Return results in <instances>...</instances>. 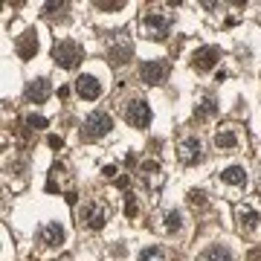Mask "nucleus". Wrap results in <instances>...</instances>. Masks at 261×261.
<instances>
[{"instance_id":"1","label":"nucleus","mask_w":261,"mask_h":261,"mask_svg":"<svg viewBox=\"0 0 261 261\" xmlns=\"http://www.w3.org/2000/svg\"><path fill=\"white\" fill-rule=\"evenodd\" d=\"M79 220L87 229H102L110 220V206L105 200H84L82 209H79Z\"/></svg>"},{"instance_id":"2","label":"nucleus","mask_w":261,"mask_h":261,"mask_svg":"<svg viewBox=\"0 0 261 261\" xmlns=\"http://www.w3.org/2000/svg\"><path fill=\"white\" fill-rule=\"evenodd\" d=\"M53 58H55V64H58V67L73 70V67H79V64H82L84 50H82V44H76V41H70V38H64V41H55Z\"/></svg>"},{"instance_id":"3","label":"nucleus","mask_w":261,"mask_h":261,"mask_svg":"<svg viewBox=\"0 0 261 261\" xmlns=\"http://www.w3.org/2000/svg\"><path fill=\"white\" fill-rule=\"evenodd\" d=\"M122 116L131 128H148V122H151V108H148L145 99H128L122 105Z\"/></svg>"},{"instance_id":"4","label":"nucleus","mask_w":261,"mask_h":261,"mask_svg":"<svg viewBox=\"0 0 261 261\" xmlns=\"http://www.w3.org/2000/svg\"><path fill=\"white\" fill-rule=\"evenodd\" d=\"M110 128H113L110 113H105V110H93V113L82 122V137L84 139H102L105 134H110Z\"/></svg>"},{"instance_id":"5","label":"nucleus","mask_w":261,"mask_h":261,"mask_svg":"<svg viewBox=\"0 0 261 261\" xmlns=\"http://www.w3.org/2000/svg\"><path fill=\"white\" fill-rule=\"evenodd\" d=\"M168 29H171V21L160 12H148L142 18V35H145V38L163 41V38H168Z\"/></svg>"},{"instance_id":"6","label":"nucleus","mask_w":261,"mask_h":261,"mask_svg":"<svg viewBox=\"0 0 261 261\" xmlns=\"http://www.w3.org/2000/svg\"><path fill=\"white\" fill-rule=\"evenodd\" d=\"M139 76H142L145 84H163L165 76H168V64L160 61V58H151V61H145V64L139 67Z\"/></svg>"},{"instance_id":"7","label":"nucleus","mask_w":261,"mask_h":261,"mask_svg":"<svg viewBox=\"0 0 261 261\" xmlns=\"http://www.w3.org/2000/svg\"><path fill=\"white\" fill-rule=\"evenodd\" d=\"M131 55H134V44L128 41V38H119V41H113L108 47V61L110 67H122L131 61Z\"/></svg>"},{"instance_id":"8","label":"nucleus","mask_w":261,"mask_h":261,"mask_svg":"<svg viewBox=\"0 0 261 261\" xmlns=\"http://www.w3.org/2000/svg\"><path fill=\"white\" fill-rule=\"evenodd\" d=\"M177 157H180V163H186V165L197 163V160L203 157V145H200V139H197V137H186V139H180V145H177Z\"/></svg>"},{"instance_id":"9","label":"nucleus","mask_w":261,"mask_h":261,"mask_svg":"<svg viewBox=\"0 0 261 261\" xmlns=\"http://www.w3.org/2000/svg\"><path fill=\"white\" fill-rule=\"evenodd\" d=\"M235 220H238V229H241L244 235H249L252 229H258L261 215H258V212H255L252 206L241 203V206H235Z\"/></svg>"},{"instance_id":"10","label":"nucleus","mask_w":261,"mask_h":261,"mask_svg":"<svg viewBox=\"0 0 261 261\" xmlns=\"http://www.w3.org/2000/svg\"><path fill=\"white\" fill-rule=\"evenodd\" d=\"M38 244L41 247H61L64 244V226L61 223H44L38 229Z\"/></svg>"},{"instance_id":"11","label":"nucleus","mask_w":261,"mask_h":261,"mask_svg":"<svg viewBox=\"0 0 261 261\" xmlns=\"http://www.w3.org/2000/svg\"><path fill=\"white\" fill-rule=\"evenodd\" d=\"M76 93L87 102H93V99L102 96V82H99L96 76H79L76 79Z\"/></svg>"},{"instance_id":"12","label":"nucleus","mask_w":261,"mask_h":261,"mask_svg":"<svg viewBox=\"0 0 261 261\" xmlns=\"http://www.w3.org/2000/svg\"><path fill=\"white\" fill-rule=\"evenodd\" d=\"M218 61H220L218 47H200V50H194V55H192V64L197 70H212Z\"/></svg>"},{"instance_id":"13","label":"nucleus","mask_w":261,"mask_h":261,"mask_svg":"<svg viewBox=\"0 0 261 261\" xmlns=\"http://www.w3.org/2000/svg\"><path fill=\"white\" fill-rule=\"evenodd\" d=\"M50 93H53V87H50L47 79H32V82L27 84V99H29V102H35V105L47 102Z\"/></svg>"},{"instance_id":"14","label":"nucleus","mask_w":261,"mask_h":261,"mask_svg":"<svg viewBox=\"0 0 261 261\" xmlns=\"http://www.w3.org/2000/svg\"><path fill=\"white\" fill-rule=\"evenodd\" d=\"M139 180H142L145 186H160V183H163L160 163H157V160H145V163L139 165Z\"/></svg>"},{"instance_id":"15","label":"nucleus","mask_w":261,"mask_h":261,"mask_svg":"<svg viewBox=\"0 0 261 261\" xmlns=\"http://www.w3.org/2000/svg\"><path fill=\"white\" fill-rule=\"evenodd\" d=\"M238 142H241V137H238L235 128H220L218 134H215V148L218 151H235Z\"/></svg>"},{"instance_id":"16","label":"nucleus","mask_w":261,"mask_h":261,"mask_svg":"<svg viewBox=\"0 0 261 261\" xmlns=\"http://www.w3.org/2000/svg\"><path fill=\"white\" fill-rule=\"evenodd\" d=\"M218 177L229 186H247V168L244 165H226Z\"/></svg>"},{"instance_id":"17","label":"nucleus","mask_w":261,"mask_h":261,"mask_svg":"<svg viewBox=\"0 0 261 261\" xmlns=\"http://www.w3.org/2000/svg\"><path fill=\"white\" fill-rule=\"evenodd\" d=\"M194 261H235V258H232V252H229L226 247H220V244H209V247L203 249Z\"/></svg>"},{"instance_id":"18","label":"nucleus","mask_w":261,"mask_h":261,"mask_svg":"<svg viewBox=\"0 0 261 261\" xmlns=\"http://www.w3.org/2000/svg\"><path fill=\"white\" fill-rule=\"evenodd\" d=\"M35 53H38V35H35V32H24V38L18 41V55H21L24 61H29Z\"/></svg>"},{"instance_id":"19","label":"nucleus","mask_w":261,"mask_h":261,"mask_svg":"<svg viewBox=\"0 0 261 261\" xmlns=\"http://www.w3.org/2000/svg\"><path fill=\"white\" fill-rule=\"evenodd\" d=\"M165 223H163V226H165V229H168V232H177V229H180V226H183V218H180V212H177V209H171V212H165Z\"/></svg>"},{"instance_id":"20","label":"nucleus","mask_w":261,"mask_h":261,"mask_svg":"<svg viewBox=\"0 0 261 261\" xmlns=\"http://www.w3.org/2000/svg\"><path fill=\"white\" fill-rule=\"evenodd\" d=\"M215 110H218V105H215L212 99H203V102L194 108V116H197V119H206V116H212Z\"/></svg>"},{"instance_id":"21","label":"nucleus","mask_w":261,"mask_h":261,"mask_svg":"<svg viewBox=\"0 0 261 261\" xmlns=\"http://www.w3.org/2000/svg\"><path fill=\"white\" fill-rule=\"evenodd\" d=\"M139 261H165V252L160 247H145L139 252Z\"/></svg>"},{"instance_id":"22","label":"nucleus","mask_w":261,"mask_h":261,"mask_svg":"<svg viewBox=\"0 0 261 261\" xmlns=\"http://www.w3.org/2000/svg\"><path fill=\"white\" fill-rule=\"evenodd\" d=\"M24 125H27L29 131H44V128H47V119H44L41 113H29L27 119H24Z\"/></svg>"},{"instance_id":"23","label":"nucleus","mask_w":261,"mask_h":261,"mask_svg":"<svg viewBox=\"0 0 261 261\" xmlns=\"http://www.w3.org/2000/svg\"><path fill=\"white\" fill-rule=\"evenodd\" d=\"M189 203H192V206H206V192L192 189V192H189Z\"/></svg>"},{"instance_id":"24","label":"nucleus","mask_w":261,"mask_h":261,"mask_svg":"<svg viewBox=\"0 0 261 261\" xmlns=\"http://www.w3.org/2000/svg\"><path fill=\"white\" fill-rule=\"evenodd\" d=\"M47 142H50V148H61V145H64V142H61V137H50Z\"/></svg>"},{"instance_id":"25","label":"nucleus","mask_w":261,"mask_h":261,"mask_svg":"<svg viewBox=\"0 0 261 261\" xmlns=\"http://www.w3.org/2000/svg\"><path fill=\"white\" fill-rule=\"evenodd\" d=\"M105 177H110V180L116 177V165H108V168H105Z\"/></svg>"}]
</instances>
